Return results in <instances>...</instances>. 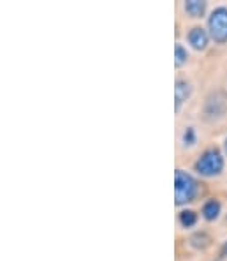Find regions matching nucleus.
<instances>
[{
	"label": "nucleus",
	"instance_id": "f257e3e1",
	"mask_svg": "<svg viewBox=\"0 0 227 261\" xmlns=\"http://www.w3.org/2000/svg\"><path fill=\"white\" fill-rule=\"evenodd\" d=\"M195 171L201 176L211 178V176H218L224 170V157L218 148H208L201 153L197 161L194 164Z\"/></svg>",
	"mask_w": 227,
	"mask_h": 261
},
{
	"label": "nucleus",
	"instance_id": "f03ea898",
	"mask_svg": "<svg viewBox=\"0 0 227 261\" xmlns=\"http://www.w3.org/2000/svg\"><path fill=\"white\" fill-rule=\"evenodd\" d=\"M197 196V182L190 173L183 170H176L175 173V199L176 205H185L194 201Z\"/></svg>",
	"mask_w": 227,
	"mask_h": 261
},
{
	"label": "nucleus",
	"instance_id": "7ed1b4c3",
	"mask_svg": "<svg viewBox=\"0 0 227 261\" xmlns=\"http://www.w3.org/2000/svg\"><path fill=\"white\" fill-rule=\"evenodd\" d=\"M208 34L218 44L227 43V7H215L208 18Z\"/></svg>",
	"mask_w": 227,
	"mask_h": 261
},
{
	"label": "nucleus",
	"instance_id": "20e7f679",
	"mask_svg": "<svg viewBox=\"0 0 227 261\" xmlns=\"http://www.w3.org/2000/svg\"><path fill=\"white\" fill-rule=\"evenodd\" d=\"M188 43L194 49H197V51H203V49H206L208 43H210V34H208V30H205L203 27H194V29H190V32H188Z\"/></svg>",
	"mask_w": 227,
	"mask_h": 261
},
{
	"label": "nucleus",
	"instance_id": "39448f33",
	"mask_svg": "<svg viewBox=\"0 0 227 261\" xmlns=\"http://www.w3.org/2000/svg\"><path fill=\"white\" fill-rule=\"evenodd\" d=\"M192 95V85L187 80H176L175 85V105H176V111H180L183 102L188 101V97Z\"/></svg>",
	"mask_w": 227,
	"mask_h": 261
},
{
	"label": "nucleus",
	"instance_id": "423d86ee",
	"mask_svg": "<svg viewBox=\"0 0 227 261\" xmlns=\"http://www.w3.org/2000/svg\"><path fill=\"white\" fill-rule=\"evenodd\" d=\"M225 111V97L222 94H211L206 101V115L210 117H222Z\"/></svg>",
	"mask_w": 227,
	"mask_h": 261
},
{
	"label": "nucleus",
	"instance_id": "0eeeda50",
	"mask_svg": "<svg viewBox=\"0 0 227 261\" xmlns=\"http://www.w3.org/2000/svg\"><path fill=\"white\" fill-rule=\"evenodd\" d=\"M220 210H222L220 201L211 198L203 205V217H205L206 221H217L218 216H220Z\"/></svg>",
	"mask_w": 227,
	"mask_h": 261
},
{
	"label": "nucleus",
	"instance_id": "6e6552de",
	"mask_svg": "<svg viewBox=\"0 0 227 261\" xmlns=\"http://www.w3.org/2000/svg\"><path fill=\"white\" fill-rule=\"evenodd\" d=\"M183 9L190 18H201L206 11V2H203V0H187Z\"/></svg>",
	"mask_w": 227,
	"mask_h": 261
},
{
	"label": "nucleus",
	"instance_id": "1a4fd4ad",
	"mask_svg": "<svg viewBox=\"0 0 227 261\" xmlns=\"http://www.w3.org/2000/svg\"><path fill=\"white\" fill-rule=\"evenodd\" d=\"M195 222H197V214L194 210H182L180 212V224L183 228H192Z\"/></svg>",
	"mask_w": 227,
	"mask_h": 261
},
{
	"label": "nucleus",
	"instance_id": "9d476101",
	"mask_svg": "<svg viewBox=\"0 0 227 261\" xmlns=\"http://www.w3.org/2000/svg\"><path fill=\"white\" fill-rule=\"evenodd\" d=\"M188 60V51H187V48L183 44H176L175 46V64H176V67H182L183 64H185Z\"/></svg>",
	"mask_w": 227,
	"mask_h": 261
},
{
	"label": "nucleus",
	"instance_id": "9b49d317",
	"mask_svg": "<svg viewBox=\"0 0 227 261\" xmlns=\"http://www.w3.org/2000/svg\"><path fill=\"white\" fill-rule=\"evenodd\" d=\"M210 244H211V239L206 233H195L194 237H190V245H194V247H197V249H206Z\"/></svg>",
	"mask_w": 227,
	"mask_h": 261
},
{
	"label": "nucleus",
	"instance_id": "f8f14e48",
	"mask_svg": "<svg viewBox=\"0 0 227 261\" xmlns=\"http://www.w3.org/2000/svg\"><path fill=\"white\" fill-rule=\"evenodd\" d=\"M195 140H197V134H195V129L194 127H187L183 130L182 134V143L185 145V147H192V145L195 143Z\"/></svg>",
	"mask_w": 227,
	"mask_h": 261
},
{
	"label": "nucleus",
	"instance_id": "ddd939ff",
	"mask_svg": "<svg viewBox=\"0 0 227 261\" xmlns=\"http://www.w3.org/2000/svg\"><path fill=\"white\" fill-rule=\"evenodd\" d=\"M222 254L227 256V240L224 242V245H222Z\"/></svg>",
	"mask_w": 227,
	"mask_h": 261
},
{
	"label": "nucleus",
	"instance_id": "4468645a",
	"mask_svg": "<svg viewBox=\"0 0 227 261\" xmlns=\"http://www.w3.org/2000/svg\"><path fill=\"white\" fill-rule=\"evenodd\" d=\"M224 148H225V152H227V136H225V141H224Z\"/></svg>",
	"mask_w": 227,
	"mask_h": 261
}]
</instances>
